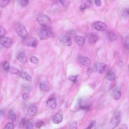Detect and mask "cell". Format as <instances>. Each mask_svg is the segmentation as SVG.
Listing matches in <instances>:
<instances>
[{"label":"cell","instance_id":"cell-1","mask_svg":"<svg viewBox=\"0 0 129 129\" xmlns=\"http://www.w3.org/2000/svg\"><path fill=\"white\" fill-rule=\"evenodd\" d=\"M39 23L42 27L49 28L51 26L52 22L50 18L47 15L44 14H40L37 18Z\"/></svg>","mask_w":129,"mask_h":129},{"label":"cell","instance_id":"cell-2","mask_svg":"<svg viewBox=\"0 0 129 129\" xmlns=\"http://www.w3.org/2000/svg\"><path fill=\"white\" fill-rule=\"evenodd\" d=\"M121 119L120 113L117 111L113 114L109 123V126L111 129L115 128L119 123Z\"/></svg>","mask_w":129,"mask_h":129},{"label":"cell","instance_id":"cell-3","mask_svg":"<svg viewBox=\"0 0 129 129\" xmlns=\"http://www.w3.org/2000/svg\"><path fill=\"white\" fill-rule=\"evenodd\" d=\"M39 36L41 40H47L54 36V34L49 28H43L40 29L39 32Z\"/></svg>","mask_w":129,"mask_h":129},{"label":"cell","instance_id":"cell-4","mask_svg":"<svg viewBox=\"0 0 129 129\" xmlns=\"http://www.w3.org/2000/svg\"><path fill=\"white\" fill-rule=\"evenodd\" d=\"M15 30L18 34L24 39L28 37V33L25 26L22 24H18L15 26Z\"/></svg>","mask_w":129,"mask_h":129},{"label":"cell","instance_id":"cell-5","mask_svg":"<svg viewBox=\"0 0 129 129\" xmlns=\"http://www.w3.org/2000/svg\"><path fill=\"white\" fill-rule=\"evenodd\" d=\"M22 43L27 46L35 48L37 46L38 41L35 37H32L24 39Z\"/></svg>","mask_w":129,"mask_h":129},{"label":"cell","instance_id":"cell-6","mask_svg":"<svg viewBox=\"0 0 129 129\" xmlns=\"http://www.w3.org/2000/svg\"><path fill=\"white\" fill-rule=\"evenodd\" d=\"M59 39L60 41L66 46H70L72 45L71 38L69 36L62 35L60 37Z\"/></svg>","mask_w":129,"mask_h":129},{"label":"cell","instance_id":"cell-7","mask_svg":"<svg viewBox=\"0 0 129 129\" xmlns=\"http://www.w3.org/2000/svg\"><path fill=\"white\" fill-rule=\"evenodd\" d=\"M0 43L5 48H9L11 46L12 41L10 38L5 37H1Z\"/></svg>","mask_w":129,"mask_h":129},{"label":"cell","instance_id":"cell-8","mask_svg":"<svg viewBox=\"0 0 129 129\" xmlns=\"http://www.w3.org/2000/svg\"><path fill=\"white\" fill-rule=\"evenodd\" d=\"M93 27L98 31H103L107 29V26L104 23L101 21H97L94 23Z\"/></svg>","mask_w":129,"mask_h":129},{"label":"cell","instance_id":"cell-9","mask_svg":"<svg viewBox=\"0 0 129 129\" xmlns=\"http://www.w3.org/2000/svg\"><path fill=\"white\" fill-rule=\"evenodd\" d=\"M78 61L81 65L86 67L89 66L91 63L90 60L85 56H80L78 59Z\"/></svg>","mask_w":129,"mask_h":129},{"label":"cell","instance_id":"cell-10","mask_svg":"<svg viewBox=\"0 0 129 129\" xmlns=\"http://www.w3.org/2000/svg\"><path fill=\"white\" fill-rule=\"evenodd\" d=\"M92 5L91 1L89 0H82L81 1L80 7L81 10L83 11L86 9L90 8Z\"/></svg>","mask_w":129,"mask_h":129},{"label":"cell","instance_id":"cell-11","mask_svg":"<svg viewBox=\"0 0 129 129\" xmlns=\"http://www.w3.org/2000/svg\"><path fill=\"white\" fill-rule=\"evenodd\" d=\"M77 107L81 109L88 110L90 109V106L86 102L81 100L79 101Z\"/></svg>","mask_w":129,"mask_h":129},{"label":"cell","instance_id":"cell-12","mask_svg":"<svg viewBox=\"0 0 129 129\" xmlns=\"http://www.w3.org/2000/svg\"><path fill=\"white\" fill-rule=\"evenodd\" d=\"M107 66V64L101 63L96 65V70L99 73H102L105 70Z\"/></svg>","mask_w":129,"mask_h":129},{"label":"cell","instance_id":"cell-13","mask_svg":"<svg viewBox=\"0 0 129 129\" xmlns=\"http://www.w3.org/2000/svg\"><path fill=\"white\" fill-rule=\"evenodd\" d=\"M63 120V117L62 115L59 113H57L53 117L52 120L53 123L56 124L61 123Z\"/></svg>","mask_w":129,"mask_h":129},{"label":"cell","instance_id":"cell-14","mask_svg":"<svg viewBox=\"0 0 129 129\" xmlns=\"http://www.w3.org/2000/svg\"><path fill=\"white\" fill-rule=\"evenodd\" d=\"M47 104L50 108L52 109H55L57 105L56 98L52 97L47 102Z\"/></svg>","mask_w":129,"mask_h":129},{"label":"cell","instance_id":"cell-15","mask_svg":"<svg viewBox=\"0 0 129 129\" xmlns=\"http://www.w3.org/2000/svg\"><path fill=\"white\" fill-rule=\"evenodd\" d=\"M17 58L20 62L25 63L27 60V56L25 53L23 52H21L19 53L17 56Z\"/></svg>","mask_w":129,"mask_h":129},{"label":"cell","instance_id":"cell-16","mask_svg":"<svg viewBox=\"0 0 129 129\" xmlns=\"http://www.w3.org/2000/svg\"><path fill=\"white\" fill-rule=\"evenodd\" d=\"M113 96L114 98L116 100H118L121 96V93L120 90L118 88L115 89L113 90Z\"/></svg>","mask_w":129,"mask_h":129},{"label":"cell","instance_id":"cell-17","mask_svg":"<svg viewBox=\"0 0 129 129\" xmlns=\"http://www.w3.org/2000/svg\"><path fill=\"white\" fill-rule=\"evenodd\" d=\"M85 40V38L81 36H77L75 39V41L76 43L80 46H82L84 44Z\"/></svg>","mask_w":129,"mask_h":129},{"label":"cell","instance_id":"cell-18","mask_svg":"<svg viewBox=\"0 0 129 129\" xmlns=\"http://www.w3.org/2000/svg\"><path fill=\"white\" fill-rule=\"evenodd\" d=\"M107 77L109 80L113 81L116 78V75L114 72L112 71L109 70L107 73Z\"/></svg>","mask_w":129,"mask_h":129},{"label":"cell","instance_id":"cell-19","mask_svg":"<svg viewBox=\"0 0 129 129\" xmlns=\"http://www.w3.org/2000/svg\"><path fill=\"white\" fill-rule=\"evenodd\" d=\"M38 112L37 108L32 107L28 109V113L29 115L31 116H34Z\"/></svg>","mask_w":129,"mask_h":129},{"label":"cell","instance_id":"cell-20","mask_svg":"<svg viewBox=\"0 0 129 129\" xmlns=\"http://www.w3.org/2000/svg\"><path fill=\"white\" fill-rule=\"evenodd\" d=\"M98 38L97 36L95 34H92L89 36L88 41L89 43L93 44L96 43L97 41Z\"/></svg>","mask_w":129,"mask_h":129},{"label":"cell","instance_id":"cell-21","mask_svg":"<svg viewBox=\"0 0 129 129\" xmlns=\"http://www.w3.org/2000/svg\"><path fill=\"white\" fill-rule=\"evenodd\" d=\"M20 75L22 78L26 79L30 82H31L32 78L27 73L22 72L21 73Z\"/></svg>","mask_w":129,"mask_h":129},{"label":"cell","instance_id":"cell-22","mask_svg":"<svg viewBox=\"0 0 129 129\" xmlns=\"http://www.w3.org/2000/svg\"><path fill=\"white\" fill-rule=\"evenodd\" d=\"M108 35L109 40L111 41H115L117 39V37L116 35L112 32H109L108 33Z\"/></svg>","mask_w":129,"mask_h":129},{"label":"cell","instance_id":"cell-23","mask_svg":"<svg viewBox=\"0 0 129 129\" xmlns=\"http://www.w3.org/2000/svg\"><path fill=\"white\" fill-rule=\"evenodd\" d=\"M10 118L12 122H14L16 120V113L13 110H10L9 112Z\"/></svg>","mask_w":129,"mask_h":129},{"label":"cell","instance_id":"cell-24","mask_svg":"<svg viewBox=\"0 0 129 129\" xmlns=\"http://www.w3.org/2000/svg\"><path fill=\"white\" fill-rule=\"evenodd\" d=\"M40 89L44 91H48L49 89L48 85L44 82H41L40 84Z\"/></svg>","mask_w":129,"mask_h":129},{"label":"cell","instance_id":"cell-25","mask_svg":"<svg viewBox=\"0 0 129 129\" xmlns=\"http://www.w3.org/2000/svg\"><path fill=\"white\" fill-rule=\"evenodd\" d=\"M10 1V0L6 1L1 0L0 1V7L2 8H4L9 4Z\"/></svg>","mask_w":129,"mask_h":129},{"label":"cell","instance_id":"cell-26","mask_svg":"<svg viewBox=\"0 0 129 129\" xmlns=\"http://www.w3.org/2000/svg\"><path fill=\"white\" fill-rule=\"evenodd\" d=\"M3 69L6 72L9 71L10 67L9 63L8 62L6 61L4 62L3 65Z\"/></svg>","mask_w":129,"mask_h":129},{"label":"cell","instance_id":"cell-27","mask_svg":"<svg viewBox=\"0 0 129 129\" xmlns=\"http://www.w3.org/2000/svg\"><path fill=\"white\" fill-rule=\"evenodd\" d=\"M19 1L20 5L24 7H27L29 3V1L28 0H21Z\"/></svg>","mask_w":129,"mask_h":129},{"label":"cell","instance_id":"cell-28","mask_svg":"<svg viewBox=\"0 0 129 129\" xmlns=\"http://www.w3.org/2000/svg\"><path fill=\"white\" fill-rule=\"evenodd\" d=\"M30 61L32 63L36 64L39 62V60L35 56H32L30 58Z\"/></svg>","mask_w":129,"mask_h":129},{"label":"cell","instance_id":"cell-29","mask_svg":"<svg viewBox=\"0 0 129 129\" xmlns=\"http://www.w3.org/2000/svg\"><path fill=\"white\" fill-rule=\"evenodd\" d=\"M45 125V123L42 121H39L36 123V126L38 129H40L44 126Z\"/></svg>","mask_w":129,"mask_h":129},{"label":"cell","instance_id":"cell-30","mask_svg":"<svg viewBox=\"0 0 129 129\" xmlns=\"http://www.w3.org/2000/svg\"><path fill=\"white\" fill-rule=\"evenodd\" d=\"M0 37H2L4 36L7 33V32L6 30L2 26H1L0 27Z\"/></svg>","mask_w":129,"mask_h":129},{"label":"cell","instance_id":"cell-31","mask_svg":"<svg viewBox=\"0 0 129 129\" xmlns=\"http://www.w3.org/2000/svg\"><path fill=\"white\" fill-rule=\"evenodd\" d=\"M14 125L12 123H9L6 125L4 129H14Z\"/></svg>","mask_w":129,"mask_h":129},{"label":"cell","instance_id":"cell-32","mask_svg":"<svg viewBox=\"0 0 129 129\" xmlns=\"http://www.w3.org/2000/svg\"><path fill=\"white\" fill-rule=\"evenodd\" d=\"M33 124L32 122L29 121L27 123L26 125V129H33Z\"/></svg>","mask_w":129,"mask_h":129},{"label":"cell","instance_id":"cell-33","mask_svg":"<svg viewBox=\"0 0 129 129\" xmlns=\"http://www.w3.org/2000/svg\"><path fill=\"white\" fill-rule=\"evenodd\" d=\"M26 119L25 118L22 119L20 121L19 127L20 128H22L23 127L26 123Z\"/></svg>","mask_w":129,"mask_h":129},{"label":"cell","instance_id":"cell-34","mask_svg":"<svg viewBox=\"0 0 129 129\" xmlns=\"http://www.w3.org/2000/svg\"><path fill=\"white\" fill-rule=\"evenodd\" d=\"M9 71L11 73L14 74H18L19 73V70L15 68H10Z\"/></svg>","mask_w":129,"mask_h":129},{"label":"cell","instance_id":"cell-35","mask_svg":"<svg viewBox=\"0 0 129 129\" xmlns=\"http://www.w3.org/2000/svg\"><path fill=\"white\" fill-rule=\"evenodd\" d=\"M31 96V94L28 93H23L22 95L23 98L25 100H27Z\"/></svg>","mask_w":129,"mask_h":129},{"label":"cell","instance_id":"cell-36","mask_svg":"<svg viewBox=\"0 0 129 129\" xmlns=\"http://www.w3.org/2000/svg\"><path fill=\"white\" fill-rule=\"evenodd\" d=\"M60 1L64 6L65 7L68 6L70 3V1L69 0H60Z\"/></svg>","mask_w":129,"mask_h":129},{"label":"cell","instance_id":"cell-37","mask_svg":"<svg viewBox=\"0 0 129 129\" xmlns=\"http://www.w3.org/2000/svg\"><path fill=\"white\" fill-rule=\"evenodd\" d=\"M78 77V75L75 76H72L69 78V80L75 83Z\"/></svg>","mask_w":129,"mask_h":129},{"label":"cell","instance_id":"cell-38","mask_svg":"<svg viewBox=\"0 0 129 129\" xmlns=\"http://www.w3.org/2000/svg\"><path fill=\"white\" fill-rule=\"evenodd\" d=\"M77 124L75 122L72 123L70 125V129H77Z\"/></svg>","mask_w":129,"mask_h":129},{"label":"cell","instance_id":"cell-39","mask_svg":"<svg viewBox=\"0 0 129 129\" xmlns=\"http://www.w3.org/2000/svg\"><path fill=\"white\" fill-rule=\"evenodd\" d=\"M67 33L68 35L71 36H73L75 35L76 32L74 30H71L68 31L67 32Z\"/></svg>","mask_w":129,"mask_h":129},{"label":"cell","instance_id":"cell-40","mask_svg":"<svg viewBox=\"0 0 129 129\" xmlns=\"http://www.w3.org/2000/svg\"><path fill=\"white\" fill-rule=\"evenodd\" d=\"M95 5L98 7H100L102 5V2L101 1L99 0H96L95 1Z\"/></svg>","mask_w":129,"mask_h":129},{"label":"cell","instance_id":"cell-41","mask_svg":"<svg viewBox=\"0 0 129 129\" xmlns=\"http://www.w3.org/2000/svg\"><path fill=\"white\" fill-rule=\"evenodd\" d=\"M96 122L95 121L91 123L86 129H91L95 125Z\"/></svg>","mask_w":129,"mask_h":129},{"label":"cell","instance_id":"cell-42","mask_svg":"<svg viewBox=\"0 0 129 129\" xmlns=\"http://www.w3.org/2000/svg\"><path fill=\"white\" fill-rule=\"evenodd\" d=\"M93 71L92 68L91 67H90L88 70L87 72V74L88 75H89L92 73Z\"/></svg>","mask_w":129,"mask_h":129},{"label":"cell","instance_id":"cell-43","mask_svg":"<svg viewBox=\"0 0 129 129\" xmlns=\"http://www.w3.org/2000/svg\"><path fill=\"white\" fill-rule=\"evenodd\" d=\"M119 129H128V126L126 124H124L121 125Z\"/></svg>","mask_w":129,"mask_h":129},{"label":"cell","instance_id":"cell-44","mask_svg":"<svg viewBox=\"0 0 129 129\" xmlns=\"http://www.w3.org/2000/svg\"><path fill=\"white\" fill-rule=\"evenodd\" d=\"M125 45L126 47L129 50V39H127L126 40Z\"/></svg>","mask_w":129,"mask_h":129},{"label":"cell","instance_id":"cell-45","mask_svg":"<svg viewBox=\"0 0 129 129\" xmlns=\"http://www.w3.org/2000/svg\"><path fill=\"white\" fill-rule=\"evenodd\" d=\"M114 56L115 58H117L119 57V55L118 52H116L114 55Z\"/></svg>","mask_w":129,"mask_h":129},{"label":"cell","instance_id":"cell-46","mask_svg":"<svg viewBox=\"0 0 129 129\" xmlns=\"http://www.w3.org/2000/svg\"><path fill=\"white\" fill-rule=\"evenodd\" d=\"M119 66H122V65L123 64V63L122 61H120L119 62Z\"/></svg>","mask_w":129,"mask_h":129},{"label":"cell","instance_id":"cell-47","mask_svg":"<svg viewBox=\"0 0 129 129\" xmlns=\"http://www.w3.org/2000/svg\"><path fill=\"white\" fill-rule=\"evenodd\" d=\"M4 112L3 110H1L0 111V115L1 116L2 115H3L4 114Z\"/></svg>","mask_w":129,"mask_h":129},{"label":"cell","instance_id":"cell-48","mask_svg":"<svg viewBox=\"0 0 129 129\" xmlns=\"http://www.w3.org/2000/svg\"><path fill=\"white\" fill-rule=\"evenodd\" d=\"M126 13L129 15V8L128 9L126 10Z\"/></svg>","mask_w":129,"mask_h":129},{"label":"cell","instance_id":"cell-49","mask_svg":"<svg viewBox=\"0 0 129 129\" xmlns=\"http://www.w3.org/2000/svg\"></svg>","mask_w":129,"mask_h":129}]
</instances>
